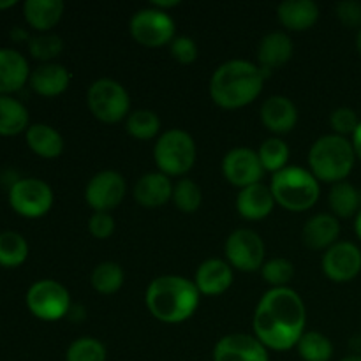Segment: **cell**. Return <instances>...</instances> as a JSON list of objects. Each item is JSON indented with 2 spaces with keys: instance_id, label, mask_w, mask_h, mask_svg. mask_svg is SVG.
Masks as SVG:
<instances>
[{
  "instance_id": "obj_35",
  "label": "cell",
  "mask_w": 361,
  "mask_h": 361,
  "mask_svg": "<svg viewBox=\"0 0 361 361\" xmlns=\"http://www.w3.org/2000/svg\"><path fill=\"white\" fill-rule=\"evenodd\" d=\"M106 348L94 337L76 338L67 348L66 361H106Z\"/></svg>"
},
{
  "instance_id": "obj_32",
  "label": "cell",
  "mask_w": 361,
  "mask_h": 361,
  "mask_svg": "<svg viewBox=\"0 0 361 361\" xmlns=\"http://www.w3.org/2000/svg\"><path fill=\"white\" fill-rule=\"evenodd\" d=\"M92 288L101 295H115L123 286V270L118 263L104 261L92 271Z\"/></svg>"
},
{
  "instance_id": "obj_1",
  "label": "cell",
  "mask_w": 361,
  "mask_h": 361,
  "mask_svg": "<svg viewBox=\"0 0 361 361\" xmlns=\"http://www.w3.org/2000/svg\"><path fill=\"white\" fill-rule=\"evenodd\" d=\"M307 310L291 288H271L261 296L254 312V337L271 351H289L305 334Z\"/></svg>"
},
{
  "instance_id": "obj_30",
  "label": "cell",
  "mask_w": 361,
  "mask_h": 361,
  "mask_svg": "<svg viewBox=\"0 0 361 361\" xmlns=\"http://www.w3.org/2000/svg\"><path fill=\"white\" fill-rule=\"evenodd\" d=\"M127 133L140 141L154 140L161 130V120L152 109H136L126 120Z\"/></svg>"
},
{
  "instance_id": "obj_34",
  "label": "cell",
  "mask_w": 361,
  "mask_h": 361,
  "mask_svg": "<svg viewBox=\"0 0 361 361\" xmlns=\"http://www.w3.org/2000/svg\"><path fill=\"white\" fill-rule=\"evenodd\" d=\"M173 203L183 214H194L201 207L203 194L200 185L190 178H182L173 185Z\"/></svg>"
},
{
  "instance_id": "obj_26",
  "label": "cell",
  "mask_w": 361,
  "mask_h": 361,
  "mask_svg": "<svg viewBox=\"0 0 361 361\" xmlns=\"http://www.w3.org/2000/svg\"><path fill=\"white\" fill-rule=\"evenodd\" d=\"M28 148L42 159H56L63 152V140L55 127L48 123H32L25 133Z\"/></svg>"
},
{
  "instance_id": "obj_16",
  "label": "cell",
  "mask_w": 361,
  "mask_h": 361,
  "mask_svg": "<svg viewBox=\"0 0 361 361\" xmlns=\"http://www.w3.org/2000/svg\"><path fill=\"white\" fill-rule=\"evenodd\" d=\"M30 66L18 49L0 48V95L20 92L30 80Z\"/></svg>"
},
{
  "instance_id": "obj_8",
  "label": "cell",
  "mask_w": 361,
  "mask_h": 361,
  "mask_svg": "<svg viewBox=\"0 0 361 361\" xmlns=\"http://www.w3.org/2000/svg\"><path fill=\"white\" fill-rule=\"evenodd\" d=\"M28 310L32 316L41 321H59L62 317L69 316V310L73 307L71 295L60 282L51 279H42L34 282L28 288L25 296Z\"/></svg>"
},
{
  "instance_id": "obj_29",
  "label": "cell",
  "mask_w": 361,
  "mask_h": 361,
  "mask_svg": "<svg viewBox=\"0 0 361 361\" xmlns=\"http://www.w3.org/2000/svg\"><path fill=\"white\" fill-rule=\"evenodd\" d=\"M28 242L16 231L0 233V267L18 268L27 261Z\"/></svg>"
},
{
  "instance_id": "obj_6",
  "label": "cell",
  "mask_w": 361,
  "mask_h": 361,
  "mask_svg": "<svg viewBox=\"0 0 361 361\" xmlns=\"http://www.w3.org/2000/svg\"><path fill=\"white\" fill-rule=\"evenodd\" d=\"M197 150L192 136L182 129H169L154 147V161L166 176H182L196 164Z\"/></svg>"
},
{
  "instance_id": "obj_25",
  "label": "cell",
  "mask_w": 361,
  "mask_h": 361,
  "mask_svg": "<svg viewBox=\"0 0 361 361\" xmlns=\"http://www.w3.org/2000/svg\"><path fill=\"white\" fill-rule=\"evenodd\" d=\"M63 9L62 0H27L23 4V16L34 30L46 34L59 23Z\"/></svg>"
},
{
  "instance_id": "obj_19",
  "label": "cell",
  "mask_w": 361,
  "mask_h": 361,
  "mask_svg": "<svg viewBox=\"0 0 361 361\" xmlns=\"http://www.w3.org/2000/svg\"><path fill=\"white\" fill-rule=\"evenodd\" d=\"M71 74L62 63L48 62L41 63L35 67L30 74V85L32 90L42 97H56V95L63 94L69 88Z\"/></svg>"
},
{
  "instance_id": "obj_15",
  "label": "cell",
  "mask_w": 361,
  "mask_h": 361,
  "mask_svg": "<svg viewBox=\"0 0 361 361\" xmlns=\"http://www.w3.org/2000/svg\"><path fill=\"white\" fill-rule=\"evenodd\" d=\"M214 361H270V356L254 335L229 334L215 344Z\"/></svg>"
},
{
  "instance_id": "obj_38",
  "label": "cell",
  "mask_w": 361,
  "mask_h": 361,
  "mask_svg": "<svg viewBox=\"0 0 361 361\" xmlns=\"http://www.w3.org/2000/svg\"><path fill=\"white\" fill-rule=\"evenodd\" d=\"M330 126L338 136H348V134H355L356 127L360 126V120L356 116L355 109L351 108H337L330 116Z\"/></svg>"
},
{
  "instance_id": "obj_33",
  "label": "cell",
  "mask_w": 361,
  "mask_h": 361,
  "mask_svg": "<svg viewBox=\"0 0 361 361\" xmlns=\"http://www.w3.org/2000/svg\"><path fill=\"white\" fill-rule=\"evenodd\" d=\"M257 155H259V161L263 164L264 173L270 171L275 175V173L281 171V169H284L288 166L289 147L281 137H268L259 147Z\"/></svg>"
},
{
  "instance_id": "obj_31",
  "label": "cell",
  "mask_w": 361,
  "mask_h": 361,
  "mask_svg": "<svg viewBox=\"0 0 361 361\" xmlns=\"http://www.w3.org/2000/svg\"><path fill=\"white\" fill-rule=\"evenodd\" d=\"M296 349L303 361H330L334 356V344L319 331H305Z\"/></svg>"
},
{
  "instance_id": "obj_4",
  "label": "cell",
  "mask_w": 361,
  "mask_h": 361,
  "mask_svg": "<svg viewBox=\"0 0 361 361\" xmlns=\"http://www.w3.org/2000/svg\"><path fill=\"white\" fill-rule=\"evenodd\" d=\"M356 154L351 141L338 134H326L314 141L309 152L310 173L319 182H344L355 168Z\"/></svg>"
},
{
  "instance_id": "obj_5",
  "label": "cell",
  "mask_w": 361,
  "mask_h": 361,
  "mask_svg": "<svg viewBox=\"0 0 361 361\" xmlns=\"http://www.w3.org/2000/svg\"><path fill=\"white\" fill-rule=\"evenodd\" d=\"M275 203L289 212H305L319 200V180L302 166H286L271 176Z\"/></svg>"
},
{
  "instance_id": "obj_28",
  "label": "cell",
  "mask_w": 361,
  "mask_h": 361,
  "mask_svg": "<svg viewBox=\"0 0 361 361\" xmlns=\"http://www.w3.org/2000/svg\"><path fill=\"white\" fill-rule=\"evenodd\" d=\"M328 203H330L331 212L335 217L349 219L356 215L361 208V194L349 182H338L334 183L328 196Z\"/></svg>"
},
{
  "instance_id": "obj_43",
  "label": "cell",
  "mask_w": 361,
  "mask_h": 361,
  "mask_svg": "<svg viewBox=\"0 0 361 361\" xmlns=\"http://www.w3.org/2000/svg\"><path fill=\"white\" fill-rule=\"evenodd\" d=\"M351 145H353V148H355L356 157H358L360 161H361V122H360V126L356 127L355 134H353V141H351Z\"/></svg>"
},
{
  "instance_id": "obj_41",
  "label": "cell",
  "mask_w": 361,
  "mask_h": 361,
  "mask_svg": "<svg viewBox=\"0 0 361 361\" xmlns=\"http://www.w3.org/2000/svg\"><path fill=\"white\" fill-rule=\"evenodd\" d=\"M337 16L345 27L349 28H361V4L356 0H345V2H338Z\"/></svg>"
},
{
  "instance_id": "obj_45",
  "label": "cell",
  "mask_w": 361,
  "mask_h": 361,
  "mask_svg": "<svg viewBox=\"0 0 361 361\" xmlns=\"http://www.w3.org/2000/svg\"><path fill=\"white\" fill-rule=\"evenodd\" d=\"M355 231H356V235H358V238L361 240V208H360V212H358V214H356V221H355Z\"/></svg>"
},
{
  "instance_id": "obj_46",
  "label": "cell",
  "mask_w": 361,
  "mask_h": 361,
  "mask_svg": "<svg viewBox=\"0 0 361 361\" xmlns=\"http://www.w3.org/2000/svg\"><path fill=\"white\" fill-rule=\"evenodd\" d=\"M16 6V0H0V11L9 9V7Z\"/></svg>"
},
{
  "instance_id": "obj_20",
  "label": "cell",
  "mask_w": 361,
  "mask_h": 361,
  "mask_svg": "<svg viewBox=\"0 0 361 361\" xmlns=\"http://www.w3.org/2000/svg\"><path fill=\"white\" fill-rule=\"evenodd\" d=\"M274 207V194L270 187L263 183H254L245 189H240L238 197H236V210L247 221H263L271 214Z\"/></svg>"
},
{
  "instance_id": "obj_18",
  "label": "cell",
  "mask_w": 361,
  "mask_h": 361,
  "mask_svg": "<svg viewBox=\"0 0 361 361\" xmlns=\"http://www.w3.org/2000/svg\"><path fill=\"white\" fill-rule=\"evenodd\" d=\"M197 291L207 296H217L228 291L233 284V268L228 261L207 259L200 264L194 277Z\"/></svg>"
},
{
  "instance_id": "obj_14",
  "label": "cell",
  "mask_w": 361,
  "mask_h": 361,
  "mask_svg": "<svg viewBox=\"0 0 361 361\" xmlns=\"http://www.w3.org/2000/svg\"><path fill=\"white\" fill-rule=\"evenodd\" d=\"M321 267L330 281H353L361 271V250L351 242H337L324 252Z\"/></svg>"
},
{
  "instance_id": "obj_23",
  "label": "cell",
  "mask_w": 361,
  "mask_h": 361,
  "mask_svg": "<svg viewBox=\"0 0 361 361\" xmlns=\"http://www.w3.org/2000/svg\"><path fill=\"white\" fill-rule=\"evenodd\" d=\"M277 18L293 32L309 30L319 18V7L312 0H286L277 7Z\"/></svg>"
},
{
  "instance_id": "obj_21",
  "label": "cell",
  "mask_w": 361,
  "mask_h": 361,
  "mask_svg": "<svg viewBox=\"0 0 361 361\" xmlns=\"http://www.w3.org/2000/svg\"><path fill=\"white\" fill-rule=\"evenodd\" d=\"M341 224L334 214H317L305 222L302 231L303 243L312 250L330 249L337 243Z\"/></svg>"
},
{
  "instance_id": "obj_27",
  "label": "cell",
  "mask_w": 361,
  "mask_h": 361,
  "mask_svg": "<svg viewBox=\"0 0 361 361\" xmlns=\"http://www.w3.org/2000/svg\"><path fill=\"white\" fill-rule=\"evenodd\" d=\"M30 127L28 109L13 95H0V136H18Z\"/></svg>"
},
{
  "instance_id": "obj_42",
  "label": "cell",
  "mask_w": 361,
  "mask_h": 361,
  "mask_svg": "<svg viewBox=\"0 0 361 361\" xmlns=\"http://www.w3.org/2000/svg\"><path fill=\"white\" fill-rule=\"evenodd\" d=\"M11 39H13L14 42H21V41H30V35L27 34V30L21 27H14L13 30H11Z\"/></svg>"
},
{
  "instance_id": "obj_9",
  "label": "cell",
  "mask_w": 361,
  "mask_h": 361,
  "mask_svg": "<svg viewBox=\"0 0 361 361\" xmlns=\"http://www.w3.org/2000/svg\"><path fill=\"white\" fill-rule=\"evenodd\" d=\"M9 204L18 215L25 219L44 217L53 207V190L44 180L27 176L18 178L9 187Z\"/></svg>"
},
{
  "instance_id": "obj_39",
  "label": "cell",
  "mask_w": 361,
  "mask_h": 361,
  "mask_svg": "<svg viewBox=\"0 0 361 361\" xmlns=\"http://www.w3.org/2000/svg\"><path fill=\"white\" fill-rule=\"evenodd\" d=\"M169 51L171 56L178 63H192L197 59V44L192 37H187V35H180L175 37L169 44Z\"/></svg>"
},
{
  "instance_id": "obj_24",
  "label": "cell",
  "mask_w": 361,
  "mask_h": 361,
  "mask_svg": "<svg viewBox=\"0 0 361 361\" xmlns=\"http://www.w3.org/2000/svg\"><path fill=\"white\" fill-rule=\"evenodd\" d=\"M257 56H259L261 71L264 76L268 71L281 67L288 63L293 56V41L286 32H270L264 35L261 41L259 49H257Z\"/></svg>"
},
{
  "instance_id": "obj_12",
  "label": "cell",
  "mask_w": 361,
  "mask_h": 361,
  "mask_svg": "<svg viewBox=\"0 0 361 361\" xmlns=\"http://www.w3.org/2000/svg\"><path fill=\"white\" fill-rule=\"evenodd\" d=\"M126 178L118 171L104 169L92 176L85 189V200L94 212H109L126 197Z\"/></svg>"
},
{
  "instance_id": "obj_47",
  "label": "cell",
  "mask_w": 361,
  "mask_h": 361,
  "mask_svg": "<svg viewBox=\"0 0 361 361\" xmlns=\"http://www.w3.org/2000/svg\"><path fill=\"white\" fill-rule=\"evenodd\" d=\"M341 361H361V356L360 355H351V356H345V358H342Z\"/></svg>"
},
{
  "instance_id": "obj_11",
  "label": "cell",
  "mask_w": 361,
  "mask_h": 361,
  "mask_svg": "<svg viewBox=\"0 0 361 361\" xmlns=\"http://www.w3.org/2000/svg\"><path fill=\"white\" fill-rule=\"evenodd\" d=\"M229 267L240 271L261 270L264 264V243L252 229H236L228 236L224 245Z\"/></svg>"
},
{
  "instance_id": "obj_48",
  "label": "cell",
  "mask_w": 361,
  "mask_h": 361,
  "mask_svg": "<svg viewBox=\"0 0 361 361\" xmlns=\"http://www.w3.org/2000/svg\"><path fill=\"white\" fill-rule=\"evenodd\" d=\"M356 48H358V51L361 55V28L358 30V37H356Z\"/></svg>"
},
{
  "instance_id": "obj_37",
  "label": "cell",
  "mask_w": 361,
  "mask_h": 361,
  "mask_svg": "<svg viewBox=\"0 0 361 361\" xmlns=\"http://www.w3.org/2000/svg\"><path fill=\"white\" fill-rule=\"evenodd\" d=\"M261 275L271 288H288L291 279L295 277V264L284 257H274L263 264Z\"/></svg>"
},
{
  "instance_id": "obj_10",
  "label": "cell",
  "mask_w": 361,
  "mask_h": 361,
  "mask_svg": "<svg viewBox=\"0 0 361 361\" xmlns=\"http://www.w3.org/2000/svg\"><path fill=\"white\" fill-rule=\"evenodd\" d=\"M130 35L147 48H161L175 39V21L164 11L155 7L141 9L130 18Z\"/></svg>"
},
{
  "instance_id": "obj_40",
  "label": "cell",
  "mask_w": 361,
  "mask_h": 361,
  "mask_svg": "<svg viewBox=\"0 0 361 361\" xmlns=\"http://www.w3.org/2000/svg\"><path fill=\"white\" fill-rule=\"evenodd\" d=\"M88 231L97 240L109 238L115 231V219L109 212H94L88 219Z\"/></svg>"
},
{
  "instance_id": "obj_17",
  "label": "cell",
  "mask_w": 361,
  "mask_h": 361,
  "mask_svg": "<svg viewBox=\"0 0 361 361\" xmlns=\"http://www.w3.org/2000/svg\"><path fill=\"white\" fill-rule=\"evenodd\" d=\"M261 122L275 134H286L295 129L298 109L286 95H271L261 106Z\"/></svg>"
},
{
  "instance_id": "obj_13",
  "label": "cell",
  "mask_w": 361,
  "mask_h": 361,
  "mask_svg": "<svg viewBox=\"0 0 361 361\" xmlns=\"http://www.w3.org/2000/svg\"><path fill=\"white\" fill-rule=\"evenodd\" d=\"M222 175L231 185L245 189L254 183H261L264 169L256 150L238 147L229 150L222 159Z\"/></svg>"
},
{
  "instance_id": "obj_22",
  "label": "cell",
  "mask_w": 361,
  "mask_h": 361,
  "mask_svg": "<svg viewBox=\"0 0 361 361\" xmlns=\"http://www.w3.org/2000/svg\"><path fill=\"white\" fill-rule=\"evenodd\" d=\"M173 197V183L164 173H147L134 185V200L145 208H157Z\"/></svg>"
},
{
  "instance_id": "obj_2",
  "label": "cell",
  "mask_w": 361,
  "mask_h": 361,
  "mask_svg": "<svg viewBox=\"0 0 361 361\" xmlns=\"http://www.w3.org/2000/svg\"><path fill=\"white\" fill-rule=\"evenodd\" d=\"M264 73L249 60H228L215 69L210 80V95L224 109L250 104L263 92Z\"/></svg>"
},
{
  "instance_id": "obj_7",
  "label": "cell",
  "mask_w": 361,
  "mask_h": 361,
  "mask_svg": "<svg viewBox=\"0 0 361 361\" xmlns=\"http://www.w3.org/2000/svg\"><path fill=\"white\" fill-rule=\"evenodd\" d=\"M87 101L92 115L104 123H116L129 116V92L111 78L94 81L88 88Z\"/></svg>"
},
{
  "instance_id": "obj_44",
  "label": "cell",
  "mask_w": 361,
  "mask_h": 361,
  "mask_svg": "<svg viewBox=\"0 0 361 361\" xmlns=\"http://www.w3.org/2000/svg\"><path fill=\"white\" fill-rule=\"evenodd\" d=\"M180 2H176V0H169V2H161V0H152V7H155V9L159 11H164V13H168L166 9H169V7H176Z\"/></svg>"
},
{
  "instance_id": "obj_36",
  "label": "cell",
  "mask_w": 361,
  "mask_h": 361,
  "mask_svg": "<svg viewBox=\"0 0 361 361\" xmlns=\"http://www.w3.org/2000/svg\"><path fill=\"white\" fill-rule=\"evenodd\" d=\"M62 39L56 34H49V32L30 37V41H28V51H30V55L35 60H41L42 63L53 62V59H56L62 53Z\"/></svg>"
},
{
  "instance_id": "obj_3",
  "label": "cell",
  "mask_w": 361,
  "mask_h": 361,
  "mask_svg": "<svg viewBox=\"0 0 361 361\" xmlns=\"http://www.w3.org/2000/svg\"><path fill=\"white\" fill-rule=\"evenodd\" d=\"M200 296L194 281L178 275H162L148 284L145 303L155 319L176 324L192 317L200 305Z\"/></svg>"
}]
</instances>
